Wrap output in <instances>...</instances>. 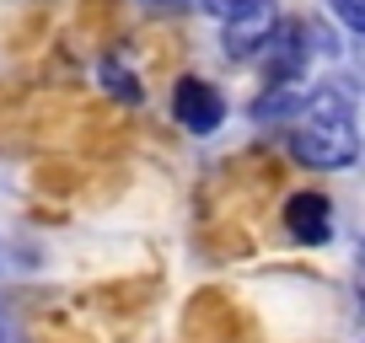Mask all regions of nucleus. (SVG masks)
I'll return each instance as SVG.
<instances>
[{"instance_id": "obj_1", "label": "nucleus", "mask_w": 365, "mask_h": 343, "mask_svg": "<svg viewBox=\"0 0 365 343\" xmlns=\"http://www.w3.org/2000/svg\"><path fill=\"white\" fill-rule=\"evenodd\" d=\"M285 145L301 167L312 172H344L360 161V129H354V107L333 86H312L301 118L285 124Z\"/></svg>"}, {"instance_id": "obj_2", "label": "nucleus", "mask_w": 365, "mask_h": 343, "mask_svg": "<svg viewBox=\"0 0 365 343\" xmlns=\"http://www.w3.org/2000/svg\"><path fill=\"white\" fill-rule=\"evenodd\" d=\"M279 0H242L237 11L220 16V43H226L231 59H258L263 43L279 33Z\"/></svg>"}, {"instance_id": "obj_3", "label": "nucleus", "mask_w": 365, "mask_h": 343, "mask_svg": "<svg viewBox=\"0 0 365 343\" xmlns=\"http://www.w3.org/2000/svg\"><path fill=\"white\" fill-rule=\"evenodd\" d=\"M172 118H178V129H188V134H215L220 124H226V97H220V86H210L205 75H182L178 86H172Z\"/></svg>"}, {"instance_id": "obj_4", "label": "nucleus", "mask_w": 365, "mask_h": 343, "mask_svg": "<svg viewBox=\"0 0 365 343\" xmlns=\"http://www.w3.org/2000/svg\"><path fill=\"white\" fill-rule=\"evenodd\" d=\"M285 231H290V241H301V247H322V241H333V199L317 194V188L290 194L285 199Z\"/></svg>"}, {"instance_id": "obj_5", "label": "nucleus", "mask_w": 365, "mask_h": 343, "mask_svg": "<svg viewBox=\"0 0 365 343\" xmlns=\"http://www.w3.org/2000/svg\"><path fill=\"white\" fill-rule=\"evenodd\" d=\"M307 97H312V86H301V80H285V86H269V92H263L258 102H252V118H258V124H279V129H285L290 118H301Z\"/></svg>"}, {"instance_id": "obj_6", "label": "nucleus", "mask_w": 365, "mask_h": 343, "mask_svg": "<svg viewBox=\"0 0 365 343\" xmlns=\"http://www.w3.org/2000/svg\"><path fill=\"white\" fill-rule=\"evenodd\" d=\"M97 80H103V92L113 97V102H140V75L118 54H108L103 65H97Z\"/></svg>"}, {"instance_id": "obj_7", "label": "nucleus", "mask_w": 365, "mask_h": 343, "mask_svg": "<svg viewBox=\"0 0 365 343\" xmlns=\"http://www.w3.org/2000/svg\"><path fill=\"white\" fill-rule=\"evenodd\" d=\"M328 11L339 16L349 33H360V38H365V0H328Z\"/></svg>"}, {"instance_id": "obj_8", "label": "nucleus", "mask_w": 365, "mask_h": 343, "mask_svg": "<svg viewBox=\"0 0 365 343\" xmlns=\"http://www.w3.org/2000/svg\"><path fill=\"white\" fill-rule=\"evenodd\" d=\"M194 6H199V11H215V16H226V11H237L242 0H194Z\"/></svg>"}, {"instance_id": "obj_9", "label": "nucleus", "mask_w": 365, "mask_h": 343, "mask_svg": "<svg viewBox=\"0 0 365 343\" xmlns=\"http://www.w3.org/2000/svg\"><path fill=\"white\" fill-rule=\"evenodd\" d=\"M354 290H360V300H365V241L354 247Z\"/></svg>"}]
</instances>
